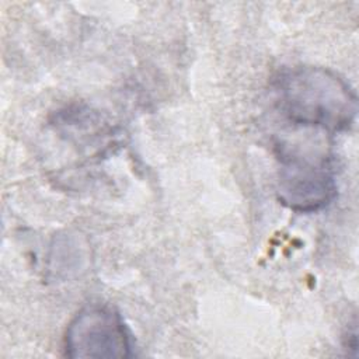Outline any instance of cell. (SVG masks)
I'll list each match as a JSON object with an SVG mask.
<instances>
[{"instance_id": "cell-1", "label": "cell", "mask_w": 359, "mask_h": 359, "mask_svg": "<svg viewBox=\"0 0 359 359\" xmlns=\"http://www.w3.org/2000/svg\"><path fill=\"white\" fill-rule=\"evenodd\" d=\"M276 108L294 128L323 133L348 130L358 114V97L349 83L320 66H294L272 83Z\"/></svg>"}, {"instance_id": "cell-2", "label": "cell", "mask_w": 359, "mask_h": 359, "mask_svg": "<svg viewBox=\"0 0 359 359\" xmlns=\"http://www.w3.org/2000/svg\"><path fill=\"white\" fill-rule=\"evenodd\" d=\"M278 199L286 208L311 213L324 209L337 195L335 174L323 142L310 137L276 143Z\"/></svg>"}, {"instance_id": "cell-3", "label": "cell", "mask_w": 359, "mask_h": 359, "mask_svg": "<svg viewBox=\"0 0 359 359\" xmlns=\"http://www.w3.org/2000/svg\"><path fill=\"white\" fill-rule=\"evenodd\" d=\"M65 355L77 358H132V335L121 314L107 304H88L69 323Z\"/></svg>"}]
</instances>
